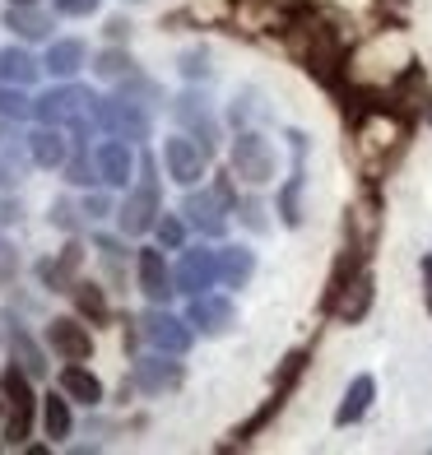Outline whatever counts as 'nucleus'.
Wrapping results in <instances>:
<instances>
[{"instance_id":"f257e3e1","label":"nucleus","mask_w":432,"mask_h":455,"mask_svg":"<svg viewBox=\"0 0 432 455\" xmlns=\"http://www.w3.org/2000/svg\"><path fill=\"white\" fill-rule=\"evenodd\" d=\"M348 131H354V163H358L363 181L377 186L400 163V154L409 149L414 121L400 108H367L358 121H348Z\"/></svg>"},{"instance_id":"f03ea898","label":"nucleus","mask_w":432,"mask_h":455,"mask_svg":"<svg viewBox=\"0 0 432 455\" xmlns=\"http://www.w3.org/2000/svg\"><path fill=\"white\" fill-rule=\"evenodd\" d=\"M414 66H419V60H414V52H409L404 33L400 28H381L372 43H363L358 52H348L344 79L354 89H363V93H390Z\"/></svg>"},{"instance_id":"7ed1b4c3","label":"nucleus","mask_w":432,"mask_h":455,"mask_svg":"<svg viewBox=\"0 0 432 455\" xmlns=\"http://www.w3.org/2000/svg\"><path fill=\"white\" fill-rule=\"evenodd\" d=\"M163 214V191H158V163L144 154L140 158V181H135V191H126V200H121V233L126 237H144V233H154V223Z\"/></svg>"},{"instance_id":"20e7f679","label":"nucleus","mask_w":432,"mask_h":455,"mask_svg":"<svg viewBox=\"0 0 432 455\" xmlns=\"http://www.w3.org/2000/svg\"><path fill=\"white\" fill-rule=\"evenodd\" d=\"M0 395H5V446H24L33 432V413H37L33 377L19 363H10L5 377H0Z\"/></svg>"},{"instance_id":"39448f33","label":"nucleus","mask_w":432,"mask_h":455,"mask_svg":"<svg viewBox=\"0 0 432 455\" xmlns=\"http://www.w3.org/2000/svg\"><path fill=\"white\" fill-rule=\"evenodd\" d=\"M93 126L102 135H116L126 144H144L154 135V121H149V108H140L131 98H93Z\"/></svg>"},{"instance_id":"423d86ee","label":"nucleus","mask_w":432,"mask_h":455,"mask_svg":"<svg viewBox=\"0 0 432 455\" xmlns=\"http://www.w3.org/2000/svg\"><path fill=\"white\" fill-rule=\"evenodd\" d=\"M228 163H233V177L246 181V186H270L279 177V154L260 131H237L233 149H228Z\"/></svg>"},{"instance_id":"0eeeda50","label":"nucleus","mask_w":432,"mask_h":455,"mask_svg":"<svg viewBox=\"0 0 432 455\" xmlns=\"http://www.w3.org/2000/svg\"><path fill=\"white\" fill-rule=\"evenodd\" d=\"M33 116L43 121V126H60V131H75V126H84V121H93V93L89 89H79V84H56L47 89L43 98L33 102Z\"/></svg>"},{"instance_id":"6e6552de","label":"nucleus","mask_w":432,"mask_h":455,"mask_svg":"<svg viewBox=\"0 0 432 455\" xmlns=\"http://www.w3.org/2000/svg\"><path fill=\"white\" fill-rule=\"evenodd\" d=\"M140 335L149 348H158V354H177L187 358L191 344H196V325L187 316H172L168 307H149V312L140 316Z\"/></svg>"},{"instance_id":"1a4fd4ad","label":"nucleus","mask_w":432,"mask_h":455,"mask_svg":"<svg viewBox=\"0 0 432 455\" xmlns=\"http://www.w3.org/2000/svg\"><path fill=\"white\" fill-rule=\"evenodd\" d=\"M168 108H172V121H177L181 135H191L204 154L219 149V140H223V135H219V116L210 112V98H204V93L187 89V93H177Z\"/></svg>"},{"instance_id":"9d476101","label":"nucleus","mask_w":432,"mask_h":455,"mask_svg":"<svg viewBox=\"0 0 432 455\" xmlns=\"http://www.w3.org/2000/svg\"><path fill=\"white\" fill-rule=\"evenodd\" d=\"M372 302H377V275H372V265H363V270L354 279H344V288L325 302V316H335L340 325H358V321H367Z\"/></svg>"},{"instance_id":"9b49d317","label":"nucleus","mask_w":432,"mask_h":455,"mask_svg":"<svg viewBox=\"0 0 432 455\" xmlns=\"http://www.w3.org/2000/svg\"><path fill=\"white\" fill-rule=\"evenodd\" d=\"M377 237H381V196H377V186H367V191L348 204V214H344V246L372 256Z\"/></svg>"},{"instance_id":"f8f14e48","label":"nucleus","mask_w":432,"mask_h":455,"mask_svg":"<svg viewBox=\"0 0 432 455\" xmlns=\"http://www.w3.org/2000/svg\"><path fill=\"white\" fill-rule=\"evenodd\" d=\"M172 283L187 298L219 288V251H210V246H181V256L172 265Z\"/></svg>"},{"instance_id":"ddd939ff","label":"nucleus","mask_w":432,"mask_h":455,"mask_svg":"<svg viewBox=\"0 0 432 455\" xmlns=\"http://www.w3.org/2000/svg\"><path fill=\"white\" fill-rule=\"evenodd\" d=\"M135 283H140V293L149 298L154 307L172 302L177 283H172V265H168V256H163V246H140L135 251Z\"/></svg>"},{"instance_id":"4468645a","label":"nucleus","mask_w":432,"mask_h":455,"mask_svg":"<svg viewBox=\"0 0 432 455\" xmlns=\"http://www.w3.org/2000/svg\"><path fill=\"white\" fill-rule=\"evenodd\" d=\"M288 149H293V172L284 177V191L275 200V210L284 219V228H302V196H307V168H302V158H307V135L302 131H288Z\"/></svg>"},{"instance_id":"2eb2a0df","label":"nucleus","mask_w":432,"mask_h":455,"mask_svg":"<svg viewBox=\"0 0 432 455\" xmlns=\"http://www.w3.org/2000/svg\"><path fill=\"white\" fill-rule=\"evenodd\" d=\"M163 168H168V177L177 186L191 191V186H200L204 172H210V154H204L191 135H172L168 144H163Z\"/></svg>"},{"instance_id":"dca6fc26","label":"nucleus","mask_w":432,"mask_h":455,"mask_svg":"<svg viewBox=\"0 0 432 455\" xmlns=\"http://www.w3.org/2000/svg\"><path fill=\"white\" fill-rule=\"evenodd\" d=\"M181 381H187V371H181L177 354H158V348L149 358H135V367H131V386L140 395H168Z\"/></svg>"},{"instance_id":"f3484780","label":"nucleus","mask_w":432,"mask_h":455,"mask_svg":"<svg viewBox=\"0 0 432 455\" xmlns=\"http://www.w3.org/2000/svg\"><path fill=\"white\" fill-rule=\"evenodd\" d=\"M181 214H187V223L196 228V233H204V237H214V242H219L223 233H228L233 204L223 200L214 186H210V191H196V186H191V196H187V204H181Z\"/></svg>"},{"instance_id":"a211bd4d","label":"nucleus","mask_w":432,"mask_h":455,"mask_svg":"<svg viewBox=\"0 0 432 455\" xmlns=\"http://www.w3.org/2000/svg\"><path fill=\"white\" fill-rule=\"evenodd\" d=\"M187 321L196 325V335H210V339H219V335H228V330L237 325V307H233V298H223V293H196L191 298V307H187Z\"/></svg>"},{"instance_id":"6ab92c4d","label":"nucleus","mask_w":432,"mask_h":455,"mask_svg":"<svg viewBox=\"0 0 432 455\" xmlns=\"http://www.w3.org/2000/svg\"><path fill=\"white\" fill-rule=\"evenodd\" d=\"M47 344L60 363H89L93 358V335H89L84 316H56L47 325Z\"/></svg>"},{"instance_id":"aec40b11","label":"nucleus","mask_w":432,"mask_h":455,"mask_svg":"<svg viewBox=\"0 0 432 455\" xmlns=\"http://www.w3.org/2000/svg\"><path fill=\"white\" fill-rule=\"evenodd\" d=\"M93 168H98V181L108 186V191H126L131 177H135V154H131V144L126 140H116L108 135L93 149Z\"/></svg>"},{"instance_id":"412c9836","label":"nucleus","mask_w":432,"mask_h":455,"mask_svg":"<svg viewBox=\"0 0 432 455\" xmlns=\"http://www.w3.org/2000/svg\"><path fill=\"white\" fill-rule=\"evenodd\" d=\"M79 265H84V246L70 237L66 246H60L56 260H43V265H37V279H43V288H52V293H70L75 279H79Z\"/></svg>"},{"instance_id":"4be33fe9","label":"nucleus","mask_w":432,"mask_h":455,"mask_svg":"<svg viewBox=\"0 0 432 455\" xmlns=\"http://www.w3.org/2000/svg\"><path fill=\"white\" fill-rule=\"evenodd\" d=\"M372 400H377V377H372V371H358V377L344 386V400H340V409H335V427L363 423L367 409H372Z\"/></svg>"},{"instance_id":"5701e85b","label":"nucleus","mask_w":432,"mask_h":455,"mask_svg":"<svg viewBox=\"0 0 432 455\" xmlns=\"http://www.w3.org/2000/svg\"><path fill=\"white\" fill-rule=\"evenodd\" d=\"M24 144H28V158L37 168H66V158H70V140L60 126H37Z\"/></svg>"},{"instance_id":"b1692460","label":"nucleus","mask_w":432,"mask_h":455,"mask_svg":"<svg viewBox=\"0 0 432 455\" xmlns=\"http://www.w3.org/2000/svg\"><path fill=\"white\" fill-rule=\"evenodd\" d=\"M288 395H293V390H284V386H275V395L270 400H265L256 413H252V419H246L242 427H233V442H223V451H233V446H252L256 437H260V432L265 427H270L275 419H279V409L288 404Z\"/></svg>"},{"instance_id":"393cba45","label":"nucleus","mask_w":432,"mask_h":455,"mask_svg":"<svg viewBox=\"0 0 432 455\" xmlns=\"http://www.w3.org/2000/svg\"><path fill=\"white\" fill-rule=\"evenodd\" d=\"M84 60H89V47L79 43V37H60V43L47 47L43 70H47L52 79H75L79 70H84Z\"/></svg>"},{"instance_id":"a878e982","label":"nucleus","mask_w":432,"mask_h":455,"mask_svg":"<svg viewBox=\"0 0 432 455\" xmlns=\"http://www.w3.org/2000/svg\"><path fill=\"white\" fill-rule=\"evenodd\" d=\"M60 390L70 395V404H89V409L102 404V381L93 377L84 363H66V367H60Z\"/></svg>"},{"instance_id":"bb28decb","label":"nucleus","mask_w":432,"mask_h":455,"mask_svg":"<svg viewBox=\"0 0 432 455\" xmlns=\"http://www.w3.org/2000/svg\"><path fill=\"white\" fill-rule=\"evenodd\" d=\"M10 358L24 367L33 381H43L47 371H52V363H47V354H43V344H37L24 325H10Z\"/></svg>"},{"instance_id":"cd10ccee","label":"nucleus","mask_w":432,"mask_h":455,"mask_svg":"<svg viewBox=\"0 0 432 455\" xmlns=\"http://www.w3.org/2000/svg\"><path fill=\"white\" fill-rule=\"evenodd\" d=\"M37 75H43V60H33L28 47H0V84L28 89Z\"/></svg>"},{"instance_id":"c85d7f7f","label":"nucleus","mask_w":432,"mask_h":455,"mask_svg":"<svg viewBox=\"0 0 432 455\" xmlns=\"http://www.w3.org/2000/svg\"><path fill=\"white\" fill-rule=\"evenodd\" d=\"M256 275V256L246 246H219V283L223 288H246Z\"/></svg>"},{"instance_id":"c756f323","label":"nucleus","mask_w":432,"mask_h":455,"mask_svg":"<svg viewBox=\"0 0 432 455\" xmlns=\"http://www.w3.org/2000/svg\"><path fill=\"white\" fill-rule=\"evenodd\" d=\"M5 28L14 37H24V43H43V37H52V19L37 5H10L5 10Z\"/></svg>"},{"instance_id":"7c9ffc66","label":"nucleus","mask_w":432,"mask_h":455,"mask_svg":"<svg viewBox=\"0 0 432 455\" xmlns=\"http://www.w3.org/2000/svg\"><path fill=\"white\" fill-rule=\"evenodd\" d=\"M70 298H75V312L84 316L89 325H108L112 321V307H108V293L93 283V279H75L70 288Z\"/></svg>"},{"instance_id":"2f4dec72","label":"nucleus","mask_w":432,"mask_h":455,"mask_svg":"<svg viewBox=\"0 0 432 455\" xmlns=\"http://www.w3.org/2000/svg\"><path fill=\"white\" fill-rule=\"evenodd\" d=\"M43 427L52 442H66L75 432V413H70V395L66 390H52V395H43Z\"/></svg>"},{"instance_id":"473e14b6","label":"nucleus","mask_w":432,"mask_h":455,"mask_svg":"<svg viewBox=\"0 0 432 455\" xmlns=\"http://www.w3.org/2000/svg\"><path fill=\"white\" fill-rule=\"evenodd\" d=\"M265 116H270V108H265V98H260L256 89H242V93L233 98V108H228V121H233L237 131H256Z\"/></svg>"},{"instance_id":"72a5a7b5","label":"nucleus","mask_w":432,"mask_h":455,"mask_svg":"<svg viewBox=\"0 0 432 455\" xmlns=\"http://www.w3.org/2000/svg\"><path fill=\"white\" fill-rule=\"evenodd\" d=\"M131 70H135L131 52H121L116 43H112V47H102V52L93 56V75L102 79V84H121V79H126Z\"/></svg>"},{"instance_id":"f704fd0d","label":"nucleus","mask_w":432,"mask_h":455,"mask_svg":"<svg viewBox=\"0 0 432 455\" xmlns=\"http://www.w3.org/2000/svg\"><path fill=\"white\" fill-rule=\"evenodd\" d=\"M24 149H28V144H24ZM24 149L10 144V140H0V191H14V186L24 181L28 163H33V158H24Z\"/></svg>"},{"instance_id":"c9c22d12","label":"nucleus","mask_w":432,"mask_h":455,"mask_svg":"<svg viewBox=\"0 0 432 455\" xmlns=\"http://www.w3.org/2000/svg\"><path fill=\"white\" fill-rule=\"evenodd\" d=\"M116 93H121V98H131V102H140V108H158V102H163V89L154 84L149 75H140V70H131L126 79H121Z\"/></svg>"},{"instance_id":"e433bc0d","label":"nucleus","mask_w":432,"mask_h":455,"mask_svg":"<svg viewBox=\"0 0 432 455\" xmlns=\"http://www.w3.org/2000/svg\"><path fill=\"white\" fill-rule=\"evenodd\" d=\"M66 181H70V186H93V181H98V168H93V154H89V144H75V140H70Z\"/></svg>"},{"instance_id":"4c0bfd02","label":"nucleus","mask_w":432,"mask_h":455,"mask_svg":"<svg viewBox=\"0 0 432 455\" xmlns=\"http://www.w3.org/2000/svg\"><path fill=\"white\" fill-rule=\"evenodd\" d=\"M187 214H158V223H154V237H158V246L163 251H181L187 246Z\"/></svg>"},{"instance_id":"58836bf2","label":"nucleus","mask_w":432,"mask_h":455,"mask_svg":"<svg viewBox=\"0 0 432 455\" xmlns=\"http://www.w3.org/2000/svg\"><path fill=\"white\" fill-rule=\"evenodd\" d=\"M312 367V344H302V348H293L279 367H275V386H284V390H293L298 381H302V371Z\"/></svg>"},{"instance_id":"ea45409f","label":"nucleus","mask_w":432,"mask_h":455,"mask_svg":"<svg viewBox=\"0 0 432 455\" xmlns=\"http://www.w3.org/2000/svg\"><path fill=\"white\" fill-rule=\"evenodd\" d=\"M33 102L37 98H28V89L0 84V116H5V121H28L33 116Z\"/></svg>"},{"instance_id":"a19ab883","label":"nucleus","mask_w":432,"mask_h":455,"mask_svg":"<svg viewBox=\"0 0 432 455\" xmlns=\"http://www.w3.org/2000/svg\"><path fill=\"white\" fill-rule=\"evenodd\" d=\"M233 214H237V223L246 228V233H256V237H265V233H270V219H265V204H260L256 196H237Z\"/></svg>"},{"instance_id":"79ce46f5","label":"nucleus","mask_w":432,"mask_h":455,"mask_svg":"<svg viewBox=\"0 0 432 455\" xmlns=\"http://www.w3.org/2000/svg\"><path fill=\"white\" fill-rule=\"evenodd\" d=\"M181 79H191V84L210 79V52H187L181 56Z\"/></svg>"},{"instance_id":"37998d69","label":"nucleus","mask_w":432,"mask_h":455,"mask_svg":"<svg viewBox=\"0 0 432 455\" xmlns=\"http://www.w3.org/2000/svg\"><path fill=\"white\" fill-rule=\"evenodd\" d=\"M79 214H84V210H75L70 200H56V204H52V223L60 228V233H75V228H79Z\"/></svg>"},{"instance_id":"c03bdc74","label":"nucleus","mask_w":432,"mask_h":455,"mask_svg":"<svg viewBox=\"0 0 432 455\" xmlns=\"http://www.w3.org/2000/svg\"><path fill=\"white\" fill-rule=\"evenodd\" d=\"M14 275H19V251L10 237H0V283H14Z\"/></svg>"},{"instance_id":"a18cd8bd","label":"nucleus","mask_w":432,"mask_h":455,"mask_svg":"<svg viewBox=\"0 0 432 455\" xmlns=\"http://www.w3.org/2000/svg\"><path fill=\"white\" fill-rule=\"evenodd\" d=\"M98 251H102V260H108V270H112V275H121V260H126V246H121L116 237H98Z\"/></svg>"},{"instance_id":"49530a36","label":"nucleus","mask_w":432,"mask_h":455,"mask_svg":"<svg viewBox=\"0 0 432 455\" xmlns=\"http://www.w3.org/2000/svg\"><path fill=\"white\" fill-rule=\"evenodd\" d=\"M79 210H84L89 219H108V214H112V196H108V191H89Z\"/></svg>"},{"instance_id":"de8ad7c7","label":"nucleus","mask_w":432,"mask_h":455,"mask_svg":"<svg viewBox=\"0 0 432 455\" xmlns=\"http://www.w3.org/2000/svg\"><path fill=\"white\" fill-rule=\"evenodd\" d=\"M52 5H56V14H70V19H89L98 5H102V0H52Z\"/></svg>"},{"instance_id":"09e8293b","label":"nucleus","mask_w":432,"mask_h":455,"mask_svg":"<svg viewBox=\"0 0 432 455\" xmlns=\"http://www.w3.org/2000/svg\"><path fill=\"white\" fill-rule=\"evenodd\" d=\"M419 275H423V307L432 312V256H423V265H419Z\"/></svg>"},{"instance_id":"8fccbe9b","label":"nucleus","mask_w":432,"mask_h":455,"mask_svg":"<svg viewBox=\"0 0 432 455\" xmlns=\"http://www.w3.org/2000/svg\"><path fill=\"white\" fill-rule=\"evenodd\" d=\"M108 37H112V43H126V37H131V24H126V19H108Z\"/></svg>"},{"instance_id":"3c124183","label":"nucleus","mask_w":432,"mask_h":455,"mask_svg":"<svg viewBox=\"0 0 432 455\" xmlns=\"http://www.w3.org/2000/svg\"><path fill=\"white\" fill-rule=\"evenodd\" d=\"M423 121H428V126H432V98L423 102Z\"/></svg>"},{"instance_id":"603ef678","label":"nucleus","mask_w":432,"mask_h":455,"mask_svg":"<svg viewBox=\"0 0 432 455\" xmlns=\"http://www.w3.org/2000/svg\"><path fill=\"white\" fill-rule=\"evenodd\" d=\"M10 5H37V0H10Z\"/></svg>"},{"instance_id":"864d4df0","label":"nucleus","mask_w":432,"mask_h":455,"mask_svg":"<svg viewBox=\"0 0 432 455\" xmlns=\"http://www.w3.org/2000/svg\"><path fill=\"white\" fill-rule=\"evenodd\" d=\"M0 419H5V395H0Z\"/></svg>"}]
</instances>
